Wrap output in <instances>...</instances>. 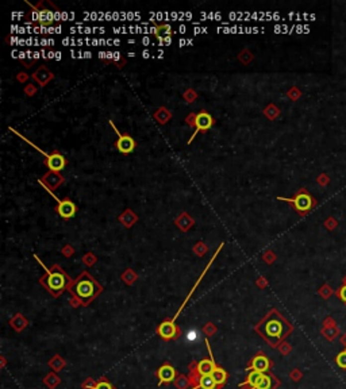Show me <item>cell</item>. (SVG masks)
Instances as JSON below:
<instances>
[{
    "label": "cell",
    "instance_id": "obj_19",
    "mask_svg": "<svg viewBox=\"0 0 346 389\" xmlns=\"http://www.w3.org/2000/svg\"><path fill=\"white\" fill-rule=\"evenodd\" d=\"M337 296L346 304V284H342L341 288L337 291Z\"/></svg>",
    "mask_w": 346,
    "mask_h": 389
},
{
    "label": "cell",
    "instance_id": "obj_5",
    "mask_svg": "<svg viewBox=\"0 0 346 389\" xmlns=\"http://www.w3.org/2000/svg\"><path fill=\"white\" fill-rule=\"evenodd\" d=\"M38 259V258H37ZM39 261V264L42 265L43 264L41 262V259H38ZM43 269L46 270V273H48V277H45V279H41V283L46 287V288L50 291V292L53 293H58L60 291H63L64 288H65V285H67V276L61 272V270H54V272H52V270H49L46 269L45 266H43Z\"/></svg>",
    "mask_w": 346,
    "mask_h": 389
},
{
    "label": "cell",
    "instance_id": "obj_12",
    "mask_svg": "<svg viewBox=\"0 0 346 389\" xmlns=\"http://www.w3.org/2000/svg\"><path fill=\"white\" fill-rule=\"evenodd\" d=\"M197 373L200 376H211L212 372L215 370L216 365L214 360L211 358H206V360H202L199 364H197Z\"/></svg>",
    "mask_w": 346,
    "mask_h": 389
},
{
    "label": "cell",
    "instance_id": "obj_4",
    "mask_svg": "<svg viewBox=\"0 0 346 389\" xmlns=\"http://www.w3.org/2000/svg\"><path fill=\"white\" fill-rule=\"evenodd\" d=\"M279 200H283V202L291 203L293 206V208L300 214V215H306L311 208L314 207L315 202L311 197V195L306 191V189H300L295 197L292 199H287V197H279Z\"/></svg>",
    "mask_w": 346,
    "mask_h": 389
},
{
    "label": "cell",
    "instance_id": "obj_20",
    "mask_svg": "<svg viewBox=\"0 0 346 389\" xmlns=\"http://www.w3.org/2000/svg\"><path fill=\"white\" fill-rule=\"evenodd\" d=\"M196 336H197L196 332H189V338H191V339H196Z\"/></svg>",
    "mask_w": 346,
    "mask_h": 389
},
{
    "label": "cell",
    "instance_id": "obj_13",
    "mask_svg": "<svg viewBox=\"0 0 346 389\" xmlns=\"http://www.w3.org/2000/svg\"><path fill=\"white\" fill-rule=\"evenodd\" d=\"M276 385H277V381L274 380L273 376L264 373L262 379L260 380L259 384L256 385L253 389H273Z\"/></svg>",
    "mask_w": 346,
    "mask_h": 389
},
{
    "label": "cell",
    "instance_id": "obj_3",
    "mask_svg": "<svg viewBox=\"0 0 346 389\" xmlns=\"http://www.w3.org/2000/svg\"><path fill=\"white\" fill-rule=\"evenodd\" d=\"M10 130H11V131H12V133H14V134H16V135H18V137H20V138H22V140H23L24 142H27V144H29V145H31L34 149L38 150L39 153L46 157V165H48V168L50 169L52 172H60V170H63V169L65 168V165H67V159L64 158L61 154H58V153L48 154V153H46V152H43L42 149H39L38 146H37V145H34L33 142H31V141L27 140L26 137H23V135H22V134H19V133H18V131H16V130H15V129H11V127H10Z\"/></svg>",
    "mask_w": 346,
    "mask_h": 389
},
{
    "label": "cell",
    "instance_id": "obj_18",
    "mask_svg": "<svg viewBox=\"0 0 346 389\" xmlns=\"http://www.w3.org/2000/svg\"><path fill=\"white\" fill-rule=\"evenodd\" d=\"M95 389H115V388H114L108 381H106V380H100V381L95 385Z\"/></svg>",
    "mask_w": 346,
    "mask_h": 389
},
{
    "label": "cell",
    "instance_id": "obj_10",
    "mask_svg": "<svg viewBox=\"0 0 346 389\" xmlns=\"http://www.w3.org/2000/svg\"><path fill=\"white\" fill-rule=\"evenodd\" d=\"M159 335L165 339V341H169V339H173V338H176L177 335V327L174 324L173 320H165L159 326Z\"/></svg>",
    "mask_w": 346,
    "mask_h": 389
},
{
    "label": "cell",
    "instance_id": "obj_11",
    "mask_svg": "<svg viewBox=\"0 0 346 389\" xmlns=\"http://www.w3.org/2000/svg\"><path fill=\"white\" fill-rule=\"evenodd\" d=\"M157 377L160 380V385L161 384H169L176 380V370L172 365L169 364H164L157 372Z\"/></svg>",
    "mask_w": 346,
    "mask_h": 389
},
{
    "label": "cell",
    "instance_id": "obj_9",
    "mask_svg": "<svg viewBox=\"0 0 346 389\" xmlns=\"http://www.w3.org/2000/svg\"><path fill=\"white\" fill-rule=\"evenodd\" d=\"M270 361L268 357L265 356L264 353H259L257 356L253 357V360L250 361L249 369L255 370V372H261V373H266L270 369Z\"/></svg>",
    "mask_w": 346,
    "mask_h": 389
},
{
    "label": "cell",
    "instance_id": "obj_15",
    "mask_svg": "<svg viewBox=\"0 0 346 389\" xmlns=\"http://www.w3.org/2000/svg\"><path fill=\"white\" fill-rule=\"evenodd\" d=\"M212 377H214V380H215V383L218 387H222L223 384H226V381H227V373H226V370L223 369V368H219V366H216L215 370L212 372Z\"/></svg>",
    "mask_w": 346,
    "mask_h": 389
},
{
    "label": "cell",
    "instance_id": "obj_17",
    "mask_svg": "<svg viewBox=\"0 0 346 389\" xmlns=\"http://www.w3.org/2000/svg\"><path fill=\"white\" fill-rule=\"evenodd\" d=\"M336 364L340 366L341 369H346V350L341 351V353L336 357Z\"/></svg>",
    "mask_w": 346,
    "mask_h": 389
},
{
    "label": "cell",
    "instance_id": "obj_14",
    "mask_svg": "<svg viewBox=\"0 0 346 389\" xmlns=\"http://www.w3.org/2000/svg\"><path fill=\"white\" fill-rule=\"evenodd\" d=\"M216 385L215 380L212 376H200L197 381V388L199 389H215Z\"/></svg>",
    "mask_w": 346,
    "mask_h": 389
},
{
    "label": "cell",
    "instance_id": "obj_1",
    "mask_svg": "<svg viewBox=\"0 0 346 389\" xmlns=\"http://www.w3.org/2000/svg\"><path fill=\"white\" fill-rule=\"evenodd\" d=\"M256 331L259 332L272 347H276L289 332L292 331V326L276 310H272L256 326Z\"/></svg>",
    "mask_w": 346,
    "mask_h": 389
},
{
    "label": "cell",
    "instance_id": "obj_2",
    "mask_svg": "<svg viewBox=\"0 0 346 389\" xmlns=\"http://www.w3.org/2000/svg\"><path fill=\"white\" fill-rule=\"evenodd\" d=\"M99 291H100L99 284H96V281L92 279L89 274L86 273L76 281L73 293L80 299V302L88 304L99 293Z\"/></svg>",
    "mask_w": 346,
    "mask_h": 389
},
{
    "label": "cell",
    "instance_id": "obj_7",
    "mask_svg": "<svg viewBox=\"0 0 346 389\" xmlns=\"http://www.w3.org/2000/svg\"><path fill=\"white\" fill-rule=\"evenodd\" d=\"M108 123L112 126V129L118 135V142H116V149L119 150L120 153L123 154H129L131 152H134L135 149V141L133 137H130L129 134H120L119 130L116 129L115 125H114V122L112 120H108Z\"/></svg>",
    "mask_w": 346,
    "mask_h": 389
},
{
    "label": "cell",
    "instance_id": "obj_22",
    "mask_svg": "<svg viewBox=\"0 0 346 389\" xmlns=\"http://www.w3.org/2000/svg\"><path fill=\"white\" fill-rule=\"evenodd\" d=\"M344 284H346V277H345V280H344Z\"/></svg>",
    "mask_w": 346,
    "mask_h": 389
},
{
    "label": "cell",
    "instance_id": "obj_8",
    "mask_svg": "<svg viewBox=\"0 0 346 389\" xmlns=\"http://www.w3.org/2000/svg\"><path fill=\"white\" fill-rule=\"evenodd\" d=\"M214 125V119H212V116L206 112V111H202V112H199L195 118V133L191 137V140L188 141V144H191L193 140H195V137L197 135V133H200V131H207V130H210Z\"/></svg>",
    "mask_w": 346,
    "mask_h": 389
},
{
    "label": "cell",
    "instance_id": "obj_21",
    "mask_svg": "<svg viewBox=\"0 0 346 389\" xmlns=\"http://www.w3.org/2000/svg\"><path fill=\"white\" fill-rule=\"evenodd\" d=\"M144 57H145V58L149 57V53H148V52H144Z\"/></svg>",
    "mask_w": 346,
    "mask_h": 389
},
{
    "label": "cell",
    "instance_id": "obj_6",
    "mask_svg": "<svg viewBox=\"0 0 346 389\" xmlns=\"http://www.w3.org/2000/svg\"><path fill=\"white\" fill-rule=\"evenodd\" d=\"M39 184L42 185L46 191L49 192V195H52V197H53L54 200L57 202V212H58V215L61 216V218H64V219H71V218H73V216L76 215V212H77V207L76 204L72 202V200H69V199H65V200H60L56 195H54L50 189H49L48 187H46V184L43 183L42 180H39Z\"/></svg>",
    "mask_w": 346,
    "mask_h": 389
},
{
    "label": "cell",
    "instance_id": "obj_16",
    "mask_svg": "<svg viewBox=\"0 0 346 389\" xmlns=\"http://www.w3.org/2000/svg\"><path fill=\"white\" fill-rule=\"evenodd\" d=\"M156 27V37H171L172 33V27L169 24H163V26H154Z\"/></svg>",
    "mask_w": 346,
    "mask_h": 389
}]
</instances>
